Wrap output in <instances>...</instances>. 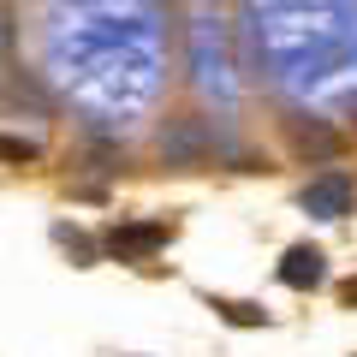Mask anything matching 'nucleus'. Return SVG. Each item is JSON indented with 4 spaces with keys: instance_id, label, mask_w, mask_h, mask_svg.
Wrapping results in <instances>:
<instances>
[{
    "instance_id": "nucleus-1",
    "label": "nucleus",
    "mask_w": 357,
    "mask_h": 357,
    "mask_svg": "<svg viewBox=\"0 0 357 357\" xmlns=\"http://www.w3.org/2000/svg\"><path fill=\"white\" fill-rule=\"evenodd\" d=\"M304 208H310L316 220H340V215H351V178H345V173H321V178H310Z\"/></svg>"
},
{
    "instance_id": "nucleus-2",
    "label": "nucleus",
    "mask_w": 357,
    "mask_h": 357,
    "mask_svg": "<svg viewBox=\"0 0 357 357\" xmlns=\"http://www.w3.org/2000/svg\"><path fill=\"white\" fill-rule=\"evenodd\" d=\"M280 280L292 286V292H310V286L328 280V256H321L316 244H292V250L280 256Z\"/></svg>"
},
{
    "instance_id": "nucleus-3",
    "label": "nucleus",
    "mask_w": 357,
    "mask_h": 357,
    "mask_svg": "<svg viewBox=\"0 0 357 357\" xmlns=\"http://www.w3.org/2000/svg\"><path fill=\"white\" fill-rule=\"evenodd\" d=\"M167 244V227H114L107 232V256H119V262H137V256L161 250Z\"/></svg>"
},
{
    "instance_id": "nucleus-4",
    "label": "nucleus",
    "mask_w": 357,
    "mask_h": 357,
    "mask_svg": "<svg viewBox=\"0 0 357 357\" xmlns=\"http://www.w3.org/2000/svg\"><path fill=\"white\" fill-rule=\"evenodd\" d=\"M215 310L232 321V328H262V321H268V310L262 304H244V298H227V304H215Z\"/></svg>"
},
{
    "instance_id": "nucleus-5",
    "label": "nucleus",
    "mask_w": 357,
    "mask_h": 357,
    "mask_svg": "<svg viewBox=\"0 0 357 357\" xmlns=\"http://www.w3.org/2000/svg\"><path fill=\"white\" fill-rule=\"evenodd\" d=\"M54 238H60L66 250L77 256V262H96V244H89V238H84V232H77V227H54Z\"/></svg>"
},
{
    "instance_id": "nucleus-6",
    "label": "nucleus",
    "mask_w": 357,
    "mask_h": 357,
    "mask_svg": "<svg viewBox=\"0 0 357 357\" xmlns=\"http://www.w3.org/2000/svg\"><path fill=\"white\" fill-rule=\"evenodd\" d=\"M0 161H36V143H24V137H0Z\"/></svg>"
},
{
    "instance_id": "nucleus-7",
    "label": "nucleus",
    "mask_w": 357,
    "mask_h": 357,
    "mask_svg": "<svg viewBox=\"0 0 357 357\" xmlns=\"http://www.w3.org/2000/svg\"><path fill=\"white\" fill-rule=\"evenodd\" d=\"M340 292H345V304H357V280H345V286H340Z\"/></svg>"
}]
</instances>
